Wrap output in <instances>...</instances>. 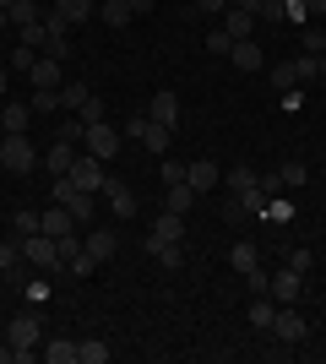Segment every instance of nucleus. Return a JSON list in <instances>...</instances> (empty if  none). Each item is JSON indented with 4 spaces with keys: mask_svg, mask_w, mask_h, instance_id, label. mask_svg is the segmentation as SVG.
<instances>
[{
    "mask_svg": "<svg viewBox=\"0 0 326 364\" xmlns=\"http://www.w3.org/2000/svg\"><path fill=\"white\" fill-rule=\"evenodd\" d=\"M229 60L239 65V71H261V65H266V55H261V44H250V38H234Z\"/></svg>",
    "mask_w": 326,
    "mask_h": 364,
    "instance_id": "f3484780",
    "label": "nucleus"
},
{
    "mask_svg": "<svg viewBox=\"0 0 326 364\" xmlns=\"http://www.w3.org/2000/svg\"><path fill=\"white\" fill-rule=\"evenodd\" d=\"M229 267H234L239 277H245V272H256V267H261V256H256V245H250V240H239V245L229 250Z\"/></svg>",
    "mask_w": 326,
    "mask_h": 364,
    "instance_id": "a878e982",
    "label": "nucleus"
},
{
    "mask_svg": "<svg viewBox=\"0 0 326 364\" xmlns=\"http://www.w3.org/2000/svg\"><path fill=\"white\" fill-rule=\"evenodd\" d=\"M153 261L163 272H180V267H185V245H153Z\"/></svg>",
    "mask_w": 326,
    "mask_h": 364,
    "instance_id": "c756f323",
    "label": "nucleus"
},
{
    "mask_svg": "<svg viewBox=\"0 0 326 364\" xmlns=\"http://www.w3.org/2000/svg\"><path fill=\"white\" fill-rule=\"evenodd\" d=\"M190 207H196V191H190V185H163V213H180V218H185Z\"/></svg>",
    "mask_w": 326,
    "mask_h": 364,
    "instance_id": "5701e85b",
    "label": "nucleus"
},
{
    "mask_svg": "<svg viewBox=\"0 0 326 364\" xmlns=\"http://www.w3.org/2000/svg\"><path fill=\"white\" fill-rule=\"evenodd\" d=\"M305 6V16H326V0H299Z\"/></svg>",
    "mask_w": 326,
    "mask_h": 364,
    "instance_id": "09e8293b",
    "label": "nucleus"
},
{
    "mask_svg": "<svg viewBox=\"0 0 326 364\" xmlns=\"http://www.w3.org/2000/svg\"><path fill=\"white\" fill-rule=\"evenodd\" d=\"M38 228H44V213H33V207L11 213V234H16V240H28V234H38Z\"/></svg>",
    "mask_w": 326,
    "mask_h": 364,
    "instance_id": "c85d7f7f",
    "label": "nucleus"
},
{
    "mask_svg": "<svg viewBox=\"0 0 326 364\" xmlns=\"http://www.w3.org/2000/svg\"><path fill=\"white\" fill-rule=\"evenodd\" d=\"M44 234H49V240H60V234H77V218H71L60 201H55V207L44 213Z\"/></svg>",
    "mask_w": 326,
    "mask_h": 364,
    "instance_id": "b1692460",
    "label": "nucleus"
},
{
    "mask_svg": "<svg viewBox=\"0 0 326 364\" xmlns=\"http://www.w3.org/2000/svg\"><path fill=\"white\" fill-rule=\"evenodd\" d=\"M217 180H223V168H217L212 158H202V164H185V185L196 191V196H207V191H212Z\"/></svg>",
    "mask_w": 326,
    "mask_h": 364,
    "instance_id": "4468645a",
    "label": "nucleus"
},
{
    "mask_svg": "<svg viewBox=\"0 0 326 364\" xmlns=\"http://www.w3.org/2000/svg\"><path fill=\"white\" fill-rule=\"evenodd\" d=\"M6 343H11V348H38V343H44V321L33 316V310L11 316V326H6Z\"/></svg>",
    "mask_w": 326,
    "mask_h": 364,
    "instance_id": "39448f33",
    "label": "nucleus"
},
{
    "mask_svg": "<svg viewBox=\"0 0 326 364\" xmlns=\"http://www.w3.org/2000/svg\"><path fill=\"white\" fill-rule=\"evenodd\" d=\"M77 120H82V125H98V120H109V109H104V98H98V92H93V98H87V104L77 109Z\"/></svg>",
    "mask_w": 326,
    "mask_h": 364,
    "instance_id": "e433bc0d",
    "label": "nucleus"
},
{
    "mask_svg": "<svg viewBox=\"0 0 326 364\" xmlns=\"http://www.w3.org/2000/svg\"><path fill=\"white\" fill-rule=\"evenodd\" d=\"M16 245H22V261H33V272H60V245L49 240L44 228L28 234V240H16Z\"/></svg>",
    "mask_w": 326,
    "mask_h": 364,
    "instance_id": "7ed1b4c3",
    "label": "nucleus"
},
{
    "mask_svg": "<svg viewBox=\"0 0 326 364\" xmlns=\"http://www.w3.org/2000/svg\"><path fill=\"white\" fill-rule=\"evenodd\" d=\"M71 185H82V191H104L109 174H104V158H93V152H77V164H71V174H65Z\"/></svg>",
    "mask_w": 326,
    "mask_h": 364,
    "instance_id": "0eeeda50",
    "label": "nucleus"
},
{
    "mask_svg": "<svg viewBox=\"0 0 326 364\" xmlns=\"http://www.w3.org/2000/svg\"><path fill=\"white\" fill-rule=\"evenodd\" d=\"M0 364H11V343H6V348H0Z\"/></svg>",
    "mask_w": 326,
    "mask_h": 364,
    "instance_id": "5fc2aeb1",
    "label": "nucleus"
},
{
    "mask_svg": "<svg viewBox=\"0 0 326 364\" xmlns=\"http://www.w3.org/2000/svg\"><path fill=\"white\" fill-rule=\"evenodd\" d=\"M0 33H11V11L6 6H0Z\"/></svg>",
    "mask_w": 326,
    "mask_h": 364,
    "instance_id": "603ef678",
    "label": "nucleus"
},
{
    "mask_svg": "<svg viewBox=\"0 0 326 364\" xmlns=\"http://www.w3.org/2000/svg\"><path fill=\"white\" fill-rule=\"evenodd\" d=\"M98 16H104V22H109L114 33H125L136 11H131V0H98Z\"/></svg>",
    "mask_w": 326,
    "mask_h": 364,
    "instance_id": "412c9836",
    "label": "nucleus"
},
{
    "mask_svg": "<svg viewBox=\"0 0 326 364\" xmlns=\"http://www.w3.org/2000/svg\"><path fill=\"white\" fill-rule=\"evenodd\" d=\"M82 152H93V158H114V152H120V131H114V125L109 120H98V125H82Z\"/></svg>",
    "mask_w": 326,
    "mask_h": 364,
    "instance_id": "20e7f679",
    "label": "nucleus"
},
{
    "mask_svg": "<svg viewBox=\"0 0 326 364\" xmlns=\"http://www.w3.org/2000/svg\"><path fill=\"white\" fill-rule=\"evenodd\" d=\"M38 158H44V152L28 141V131L0 141V168H6V174H33V168H38Z\"/></svg>",
    "mask_w": 326,
    "mask_h": 364,
    "instance_id": "f03ea898",
    "label": "nucleus"
},
{
    "mask_svg": "<svg viewBox=\"0 0 326 364\" xmlns=\"http://www.w3.org/2000/svg\"><path fill=\"white\" fill-rule=\"evenodd\" d=\"M38 164H44L55 180H65V174H71V164H77V141H71V136H55V147H49Z\"/></svg>",
    "mask_w": 326,
    "mask_h": 364,
    "instance_id": "9d476101",
    "label": "nucleus"
},
{
    "mask_svg": "<svg viewBox=\"0 0 326 364\" xmlns=\"http://www.w3.org/2000/svg\"><path fill=\"white\" fill-rule=\"evenodd\" d=\"M223 185H229V196H239V191H250V185H256V174H250L245 164H239V168H223Z\"/></svg>",
    "mask_w": 326,
    "mask_h": 364,
    "instance_id": "f704fd0d",
    "label": "nucleus"
},
{
    "mask_svg": "<svg viewBox=\"0 0 326 364\" xmlns=\"http://www.w3.org/2000/svg\"><path fill=\"white\" fill-rule=\"evenodd\" d=\"M163 185H185V164L180 158H163V174H158Z\"/></svg>",
    "mask_w": 326,
    "mask_h": 364,
    "instance_id": "37998d69",
    "label": "nucleus"
},
{
    "mask_svg": "<svg viewBox=\"0 0 326 364\" xmlns=\"http://www.w3.org/2000/svg\"><path fill=\"white\" fill-rule=\"evenodd\" d=\"M28 82H33V87H65V82H60V60L38 55V60H33V71H28Z\"/></svg>",
    "mask_w": 326,
    "mask_h": 364,
    "instance_id": "4be33fe9",
    "label": "nucleus"
},
{
    "mask_svg": "<svg viewBox=\"0 0 326 364\" xmlns=\"http://www.w3.org/2000/svg\"><path fill=\"white\" fill-rule=\"evenodd\" d=\"M299 76H294V60H283V65H272V87H294Z\"/></svg>",
    "mask_w": 326,
    "mask_h": 364,
    "instance_id": "a18cd8bd",
    "label": "nucleus"
},
{
    "mask_svg": "<svg viewBox=\"0 0 326 364\" xmlns=\"http://www.w3.org/2000/svg\"><path fill=\"white\" fill-rule=\"evenodd\" d=\"M33 114H60V87H33Z\"/></svg>",
    "mask_w": 326,
    "mask_h": 364,
    "instance_id": "72a5a7b5",
    "label": "nucleus"
},
{
    "mask_svg": "<svg viewBox=\"0 0 326 364\" xmlns=\"http://www.w3.org/2000/svg\"><path fill=\"white\" fill-rule=\"evenodd\" d=\"M299 49H305V55H326V33L305 22V33H299Z\"/></svg>",
    "mask_w": 326,
    "mask_h": 364,
    "instance_id": "c9c22d12",
    "label": "nucleus"
},
{
    "mask_svg": "<svg viewBox=\"0 0 326 364\" xmlns=\"http://www.w3.org/2000/svg\"><path fill=\"white\" fill-rule=\"evenodd\" d=\"M266 294H272L278 304H299V299H305V272H294V267L272 272V277H266Z\"/></svg>",
    "mask_w": 326,
    "mask_h": 364,
    "instance_id": "6e6552de",
    "label": "nucleus"
},
{
    "mask_svg": "<svg viewBox=\"0 0 326 364\" xmlns=\"http://www.w3.org/2000/svg\"><path fill=\"white\" fill-rule=\"evenodd\" d=\"M234 201H239V213H245V218H261V213H266V191H261V180L250 185V191H239Z\"/></svg>",
    "mask_w": 326,
    "mask_h": 364,
    "instance_id": "cd10ccee",
    "label": "nucleus"
},
{
    "mask_svg": "<svg viewBox=\"0 0 326 364\" xmlns=\"http://www.w3.org/2000/svg\"><path fill=\"white\" fill-rule=\"evenodd\" d=\"M153 245H185V218H180V213H163L153 223V234H147V250H153Z\"/></svg>",
    "mask_w": 326,
    "mask_h": 364,
    "instance_id": "f8f14e48",
    "label": "nucleus"
},
{
    "mask_svg": "<svg viewBox=\"0 0 326 364\" xmlns=\"http://www.w3.org/2000/svg\"><path fill=\"white\" fill-rule=\"evenodd\" d=\"M104 196H109V213H114V218H136V191H131V185L109 180V185H104Z\"/></svg>",
    "mask_w": 326,
    "mask_h": 364,
    "instance_id": "2eb2a0df",
    "label": "nucleus"
},
{
    "mask_svg": "<svg viewBox=\"0 0 326 364\" xmlns=\"http://www.w3.org/2000/svg\"><path fill=\"white\" fill-rule=\"evenodd\" d=\"M278 180H283V191H299V185H305V164H283Z\"/></svg>",
    "mask_w": 326,
    "mask_h": 364,
    "instance_id": "ea45409f",
    "label": "nucleus"
},
{
    "mask_svg": "<svg viewBox=\"0 0 326 364\" xmlns=\"http://www.w3.org/2000/svg\"><path fill=\"white\" fill-rule=\"evenodd\" d=\"M55 11H60L65 22H71V28H82V22H87V16L98 11V0H55Z\"/></svg>",
    "mask_w": 326,
    "mask_h": 364,
    "instance_id": "393cba45",
    "label": "nucleus"
},
{
    "mask_svg": "<svg viewBox=\"0 0 326 364\" xmlns=\"http://www.w3.org/2000/svg\"><path fill=\"white\" fill-rule=\"evenodd\" d=\"M55 201H60L77 223H87V218H93V191H82V185H71V180H55Z\"/></svg>",
    "mask_w": 326,
    "mask_h": 364,
    "instance_id": "423d86ee",
    "label": "nucleus"
},
{
    "mask_svg": "<svg viewBox=\"0 0 326 364\" xmlns=\"http://www.w3.org/2000/svg\"><path fill=\"white\" fill-rule=\"evenodd\" d=\"M229 49H234V38H229L223 28H212V33H207V55H229Z\"/></svg>",
    "mask_w": 326,
    "mask_h": 364,
    "instance_id": "c03bdc74",
    "label": "nucleus"
},
{
    "mask_svg": "<svg viewBox=\"0 0 326 364\" xmlns=\"http://www.w3.org/2000/svg\"><path fill=\"white\" fill-rule=\"evenodd\" d=\"M294 76H299V82H321V60H315V55H299V60H294Z\"/></svg>",
    "mask_w": 326,
    "mask_h": 364,
    "instance_id": "58836bf2",
    "label": "nucleus"
},
{
    "mask_svg": "<svg viewBox=\"0 0 326 364\" xmlns=\"http://www.w3.org/2000/svg\"><path fill=\"white\" fill-rule=\"evenodd\" d=\"M120 136H131V141H141V147L153 152V158H169V125H158V120H147V114H136V120H125V131Z\"/></svg>",
    "mask_w": 326,
    "mask_h": 364,
    "instance_id": "f257e3e1",
    "label": "nucleus"
},
{
    "mask_svg": "<svg viewBox=\"0 0 326 364\" xmlns=\"http://www.w3.org/2000/svg\"><path fill=\"white\" fill-rule=\"evenodd\" d=\"M16 44H33L44 55V22H33V28H16Z\"/></svg>",
    "mask_w": 326,
    "mask_h": 364,
    "instance_id": "a19ab883",
    "label": "nucleus"
},
{
    "mask_svg": "<svg viewBox=\"0 0 326 364\" xmlns=\"http://www.w3.org/2000/svg\"><path fill=\"white\" fill-rule=\"evenodd\" d=\"M321 104H326V87H321Z\"/></svg>",
    "mask_w": 326,
    "mask_h": 364,
    "instance_id": "4d7b16f0",
    "label": "nucleus"
},
{
    "mask_svg": "<svg viewBox=\"0 0 326 364\" xmlns=\"http://www.w3.org/2000/svg\"><path fill=\"white\" fill-rule=\"evenodd\" d=\"M33 22H44V6H38V0H16V6H11V33L33 28Z\"/></svg>",
    "mask_w": 326,
    "mask_h": 364,
    "instance_id": "bb28decb",
    "label": "nucleus"
},
{
    "mask_svg": "<svg viewBox=\"0 0 326 364\" xmlns=\"http://www.w3.org/2000/svg\"><path fill=\"white\" fill-rule=\"evenodd\" d=\"M93 267H98V261H93V256H87V245H82L77 256L65 261V272H71V277H93Z\"/></svg>",
    "mask_w": 326,
    "mask_h": 364,
    "instance_id": "4c0bfd02",
    "label": "nucleus"
},
{
    "mask_svg": "<svg viewBox=\"0 0 326 364\" xmlns=\"http://www.w3.org/2000/svg\"><path fill=\"white\" fill-rule=\"evenodd\" d=\"M196 6H202L207 16H217V11H229V0H196Z\"/></svg>",
    "mask_w": 326,
    "mask_h": 364,
    "instance_id": "de8ad7c7",
    "label": "nucleus"
},
{
    "mask_svg": "<svg viewBox=\"0 0 326 364\" xmlns=\"http://www.w3.org/2000/svg\"><path fill=\"white\" fill-rule=\"evenodd\" d=\"M38 353H44L49 364H77V337H44Z\"/></svg>",
    "mask_w": 326,
    "mask_h": 364,
    "instance_id": "a211bd4d",
    "label": "nucleus"
},
{
    "mask_svg": "<svg viewBox=\"0 0 326 364\" xmlns=\"http://www.w3.org/2000/svg\"><path fill=\"white\" fill-rule=\"evenodd\" d=\"M288 267H294V272H310L315 256H310V250H288Z\"/></svg>",
    "mask_w": 326,
    "mask_h": 364,
    "instance_id": "49530a36",
    "label": "nucleus"
},
{
    "mask_svg": "<svg viewBox=\"0 0 326 364\" xmlns=\"http://www.w3.org/2000/svg\"><path fill=\"white\" fill-rule=\"evenodd\" d=\"M272 316H278V299H272V294H250V326H256V332H272Z\"/></svg>",
    "mask_w": 326,
    "mask_h": 364,
    "instance_id": "aec40b11",
    "label": "nucleus"
},
{
    "mask_svg": "<svg viewBox=\"0 0 326 364\" xmlns=\"http://www.w3.org/2000/svg\"><path fill=\"white\" fill-rule=\"evenodd\" d=\"M6 55H11V44H6V38H0V65H6Z\"/></svg>",
    "mask_w": 326,
    "mask_h": 364,
    "instance_id": "864d4df0",
    "label": "nucleus"
},
{
    "mask_svg": "<svg viewBox=\"0 0 326 364\" xmlns=\"http://www.w3.org/2000/svg\"><path fill=\"white\" fill-rule=\"evenodd\" d=\"M87 98H93V87H87V82H65V87H60V109H71V114H77Z\"/></svg>",
    "mask_w": 326,
    "mask_h": 364,
    "instance_id": "2f4dec72",
    "label": "nucleus"
},
{
    "mask_svg": "<svg viewBox=\"0 0 326 364\" xmlns=\"http://www.w3.org/2000/svg\"><path fill=\"white\" fill-rule=\"evenodd\" d=\"M131 11H136V16H141V11H153V0H131Z\"/></svg>",
    "mask_w": 326,
    "mask_h": 364,
    "instance_id": "3c124183",
    "label": "nucleus"
},
{
    "mask_svg": "<svg viewBox=\"0 0 326 364\" xmlns=\"http://www.w3.org/2000/svg\"><path fill=\"white\" fill-rule=\"evenodd\" d=\"M77 364H109V343H104V337H87V343H77Z\"/></svg>",
    "mask_w": 326,
    "mask_h": 364,
    "instance_id": "7c9ffc66",
    "label": "nucleus"
},
{
    "mask_svg": "<svg viewBox=\"0 0 326 364\" xmlns=\"http://www.w3.org/2000/svg\"><path fill=\"white\" fill-rule=\"evenodd\" d=\"M147 120H158V125H169V131H174V125H180V92H174V87H158Z\"/></svg>",
    "mask_w": 326,
    "mask_h": 364,
    "instance_id": "9b49d317",
    "label": "nucleus"
},
{
    "mask_svg": "<svg viewBox=\"0 0 326 364\" xmlns=\"http://www.w3.org/2000/svg\"><path fill=\"white\" fill-rule=\"evenodd\" d=\"M6 92H11V71L0 65V104H6Z\"/></svg>",
    "mask_w": 326,
    "mask_h": 364,
    "instance_id": "8fccbe9b",
    "label": "nucleus"
},
{
    "mask_svg": "<svg viewBox=\"0 0 326 364\" xmlns=\"http://www.w3.org/2000/svg\"><path fill=\"white\" fill-rule=\"evenodd\" d=\"M33 60H38V49H33V44H11V55H6V71H22V76H28Z\"/></svg>",
    "mask_w": 326,
    "mask_h": 364,
    "instance_id": "473e14b6",
    "label": "nucleus"
},
{
    "mask_svg": "<svg viewBox=\"0 0 326 364\" xmlns=\"http://www.w3.org/2000/svg\"><path fill=\"white\" fill-rule=\"evenodd\" d=\"M250 28H256V11H245V6H234V0H229V11H223V33H229V38H250Z\"/></svg>",
    "mask_w": 326,
    "mask_h": 364,
    "instance_id": "6ab92c4d",
    "label": "nucleus"
},
{
    "mask_svg": "<svg viewBox=\"0 0 326 364\" xmlns=\"http://www.w3.org/2000/svg\"><path fill=\"white\" fill-rule=\"evenodd\" d=\"M28 120H33V104H11V98L0 104V131H6V136H22Z\"/></svg>",
    "mask_w": 326,
    "mask_h": 364,
    "instance_id": "dca6fc26",
    "label": "nucleus"
},
{
    "mask_svg": "<svg viewBox=\"0 0 326 364\" xmlns=\"http://www.w3.org/2000/svg\"><path fill=\"white\" fill-rule=\"evenodd\" d=\"M82 245H87V256H93V261H114V256H120V234H114V228H87V240H82Z\"/></svg>",
    "mask_w": 326,
    "mask_h": 364,
    "instance_id": "ddd939ff",
    "label": "nucleus"
},
{
    "mask_svg": "<svg viewBox=\"0 0 326 364\" xmlns=\"http://www.w3.org/2000/svg\"><path fill=\"white\" fill-rule=\"evenodd\" d=\"M16 261H22V245H16V240H0V272H11Z\"/></svg>",
    "mask_w": 326,
    "mask_h": 364,
    "instance_id": "79ce46f5",
    "label": "nucleus"
},
{
    "mask_svg": "<svg viewBox=\"0 0 326 364\" xmlns=\"http://www.w3.org/2000/svg\"><path fill=\"white\" fill-rule=\"evenodd\" d=\"M315 60H321V82H326V55H315Z\"/></svg>",
    "mask_w": 326,
    "mask_h": 364,
    "instance_id": "6e6d98bb",
    "label": "nucleus"
},
{
    "mask_svg": "<svg viewBox=\"0 0 326 364\" xmlns=\"http://www.w3.org/2000/svg\"><path fill=\"white\" fill-rule=\"evenodd\" d=\"M272 337H283V343H305V337H310V321L299 316L294 304H278V316H272Z\"/></svg>",
    "mask_w": 326,
    "mask_h": 364,
    "instance_id": "1a4fd4ad",
    "label": "nucleus"
}]
</instances>
